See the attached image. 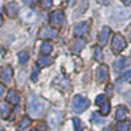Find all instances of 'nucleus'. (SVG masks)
I'll use <instances>...</instances> for the list:
<instances>
[{
	"instance_id": "obj_5",
	"label": "nucleus",
	"mask_w": 131,
	"mask_h": 131,
	"mask_svg": "<svg viewBox=\"0 0 131 131\" xmlns=\"http://www.w3.org/2000/svg\"><path fill=\"white\" fill-rule=\"evenodd\" d=\"M21 18L23 19L24 22H27V23H34L38 19V15L32 9L26 7V9H23L21 11Z\"/></svg>"
},
{
	"instance_id": "obj_24",
	"label": "nucleus",
	"mask_w": 131,
	"mask_h": 131,
	"mask_svg": "<svg viewBox=\"0 0 131 131\" xmlns=\"http://www.w3.org/2000/svg\"><path fill=\"white\" fill-rule=\"evenodd\" d=\"M28 53L26 51H21L18 53V60H19V63L21 64H26L27 63V61H28Z\"/></svg>"
},
{
	"instance_id": "obj_40",
	"label": "nucleus",
	"mask_w": 131,
	"mask_h": 131,
	"mask_svg": "<svg viewBox=\"0 0 131 131\" xmlns=\"http://www.w3.org/2000/svg\"><path fill=\"white\" fill-rule=\"evenodd\" d=\"M1 131H4V130H1Z\"/></svg>"
},
{
	"instance_id": "obj_13",
	"label": "nucleus",
	"mask_w": 131,
	"mask_h": 131,
	"mask_svg": "<svg viewBox=\"0 0 131 131\" xmlns=\"http://www.w3.org/2000/svg\"><path fill=\"white\" fill-rule=\"evenodd\" d=\"M127 108H125L124 106H119L117 108V112H115V119L119 120V122H123L127 115Z\"/></svg>"
},
{
	"instance_id": "obj_28",
	"label": "nucleus",
	"mask_w": 131,
	"mask_h": 131,
	"mask_svg": "<svg viewBox=\"0 0 131 131\" xmlns=\"http://www.w3.org/2000/svg\"><path fill=\"white\" fill-rule=\"evenodd\" d=\"M52 1L53 0H41V6L42 9H49L52 6Z\"/></svg>"
},
{
	"instance_id": "obj_39",
	"label": "nucleus",
	"mask_w": 131,
	"mask_h": 131,
	"mask_svg": "<svg viewBox=\"0 0 131 131\" xmlns=\"http://www.w3.org/2000/svg\"><path fill=\"white\" fill-rule=\"evenodd\" d=\"M30 131H37V130H34V129H33V130H30Z\"/></svg>"
},
{
	"instance_id": "obj_4",
	"label": "nucleus",
	"mask_w": 131,
	"mask_h": 131,
	"mask_svg": "<svg viewBox=\"0 0 131 131\" xmlns=\"http://www.w3.org/2000/svg\"><path fill=\"white\" fill-rule=\"evenodd\" d=\"M125 47H126L125 39H124L120 34H115L114 38H113V41H112V50L115 52V53H119V52H122Z\"/></svg>"
},
{
	"instance_id": "obj_12",
	"label": "nucleus",
	"mask_w": 131,
	"mask_h": 131,
	"mask_svg": "<svg viewBox=\"0 0 131 131\" xmlns=\"http://www.w3.org/2000/svg\"><path fill=\"white\" fill-rule=\"evenodd\" d=\"M5 11H6V15H7L9 17L14 18L15 16L17 15L18 6H17V4H15V3H9V4L5 6Z\"/></svg>"
},
{
	"instance_id": "obj_35",
	"label": "nucleus",
	"mask_w": 131,
	"mask_h": 131,
	"mask_svg": "<svg viewBox=\"0 0 131 131\" xmlns=\"http://www.w3.org/2000/svg\"><path fill=\"white\" fill-rule=\"evenodd\" d=\"M103 131H114V129H113L112 126H107V127H104Z\"/></svg>"
},
{
	"instance_id": "obj_25",
	"label": "nucleus",
	"mask_w": 131,
	"mask_h": 131,
	"mask_svg": "<svg viewBox=\"0 0 131 131\" xmlns=\"http://www.w3.org/2000/svg\"><path fill=\"white\" fill-rule=\"evenodd\" d=\"M100 112H101V114H102L103 117H104V115H108V113L111 112V104H109V103H104V104H102V107H101V111H100Z\"/></svg>"
},
{
	"instance_id": "obj_32",
	"label": "nucleus",
	"mask_w": 131,
	"mask_h": 131,
	"mask_svg": "<svg viewBox=\"0 0 131 131\" xmlns=\"http://www.w3.org/2000/svg\"><path fill=\"white\" fill-rule=\"evenodd\" d=\"M5 92V86L3 84H0V98L3 97V95H4Z\"/></svg>"
},
{
	"instance_id": "obj_36",
	"label": "nucleus",
	"mask_w": 131,
	"mask_h": 131,
	"mask_svg": "<svg viewBox=\"0 0 131 131\" xmlns=\"http://www.w3.org/2000/svg\"><path fill=\"white\" fill-rule=\"evenodd\" d=\"M97 1L100 3V4H107L109 0H97Z\"/></svg>"
},
{
	"instance_id": "obj_3",
	"label": "nucleus",
	"mask_w": 131,
	"mask_h": 131,
	"mask_svg": "<svg viewBox=\"0 0 131 131\" xmlns=\"http://www.w3.org/2000/svg\"><path fill=\"white\" fill-rule=\"evenodd\" d=\"M62 120V113L56 109H51L47 114V124L51 129H56Z\"/></svg>"
},
{
	"instance_id": "obj_31",
	"label": "nucleus",
	"mask_w": 131,
	"mask_h": 131,
	"mask_svg": "<svg viewBox=\"0 0 131 131\" xmlns=\"http://www.w3.org/2000/svg\"><path fill=\"white\" fill-rule=\"evenodd\" d=\"M124 97H125V100H126V101L131 102V90H129L127 92H125V94H124Z\"/></svg>"
},
{
	"instance_id": "obj_26",
	"label": "nucleus",
	"mask_w": 131,
	"mask_h": 131,
	"mask_svg": "<svg viewBox=\"0 0 131 131\" xmlns=\"http://www.w3.org/2000/svg\"><path fill=\"white\" fill-rule=\"evenodd\" d=\"M95 103H96L97 106H102V104H104V103H106V96H104V95H98L97 97H96Z\"/></svg>"
},
{
	"instance_id": "obj_9",
	"label": "nucleus",
	"mask_w": 131,
	"mask_h": 131,
	"mask_svg": "<svg viewBox=\"0 0 131 131\" xmlns=\"http://www.w3.org/2000/svg\"><path fill=\"white\" fill-rule=\"evenodd\" d=\"M89 33V24L86 22H80L75 26L74 28V35L75 37H84L85 34Z\"/></svg>"
},
{
	"instance_id": "obj_7",
	"label": "nucleus",
	"mask_w": 131,
	"mask_h": 131,
	"mask_svg": "<svg viewBox=\"0 0 131 131\" xmlns=\"http://www.w3.org/2000/svg\"><path fill=\"white\" fill-rule=\"evenodd\" d=\"M108 78H109V72H108V67L107 66H100L96 70V79L100 81V83H103V81H107Z\"/></svg>"
},
{
	"instance_id": "obj_10",
	"label": "nucleus",
	"mask_w": 131,
	"mask_h": 131,
	"mask_svg": "<svg viewBox=\"0 0 131 131\" xmlns=\"http://www.w3.org/2000/svg\"><path fill=\"white\" fill-rule=\"evenodd\" d=\"M109 35H111V29H109V27H103L101 33H100V35H98V42H100L101 46H104V45L107 44Z\"/></svg>"
},
{
	"instance_id": "obj_17",
	"label": "nucleus",
	"mask_w": 131,
	"mask_h": 131,
	"mask_svg": "<svg viewBox=\"0 0 131 131\" xmlns=\"http://www.w3.org/2000/svg\"><path fill=\"white\" fill-rule=\"evenodd\" d=\"M52 63V58L49 56H42L40 57L39 60H38V66L42 68V67H47V66H50Z\"/></svg>"
},
{
	"instance_id": "obj_6",
	"label": "nucleus",
	"mask_w": 131,
	"mask_h": 131,
	"mask_svg": "<svg viewBox=\"0 0 131 131\" xmlns=\"http://www.w3.org/2000/svg\"><path fill=\"white\" fill-rule=\"evenodd\" d=\"M57 37V30L52 27H44L40 29L39 32V38L42 40H50V39H55Z\"/></svg>"
},
{
	"instance_id": "obj_30",
	"label": "nucleus",
	"mask_w": 131,
	"mask_h": 131,
	"mask_svg": "<svg viewBox=\"0 0 131 131\" xmlns=\"http://www.w3.org/2000/svg\"><path fill=\"white\" fill-rule=\"evenodd\" d=\"M38 74H39V69H38V68H34V70H33V74H32V80H33V81H37Z\"/></svg>"
},
{
	"instance_id": "obj_18",
	"label": "nucleus",
	"mask_w": 131,
	"mask_h": 131,
	"mask_svg": "<svg viewBox=\"0 0 131 131\" xmlns=\"http://www.w3.org/2000/svg\"><path fill=\"white\" fill-rule=\"evenodd\" d=\"M127 63V60L125 57H120V58H118V61L114 63V69L115 72H119V70H122Z\"/></svg>"
},
{
	"instance_id": "obj_33",
	"label": "nucleus",
	"mask_w": 131,
	"mask_h": 131,
	"mask_svg": "<svg viewBox=\"0 0 131 131\" xmlns=\"http://www.w3.org/2000/svg\"><path fill=\"white\" fill-rule=\"evenodd\" d=\"M122 1H123V4L126 5V6H127V5H130V4H131V0H122Z\"/></svg>"
},
{
	"instance_id": "obj_14",
	"label": "nucleus",
	"mask_w": 131,
	"mask_h": 131,
	"mask_svg": "<svg viewBox=\"0 0 131 131\" xmlns=\"http://www.w3.org/2000/svg\"><path fill=\"white\" fill-rule=\"evenodd\" d=\"M6 101L11 104H17L19 102V95L15 90H10L7 96H6Z\"/></svg>"
},
{
	"instance_id": "obj_37",
	"label": "nucleus",
	"mask_w": 131,
	"mask_h": 131,
	"mask_svg": "<svg viewBox=\"0 0 131 131\" xmlns=\"http://www.w3.org/2000/svg\"><path fill=\"white\" fill-rule=\"evenodd\" d=\"M1 23H3V18H1V15H0V26H1Z\"/></svg>"
},
{
	"instance_id": "obj_8",
	"label": "nucleus",
	"mask_w": 131,
	"mask_h": 131,
	"mask_svg": "<svg viewBox=\"0 0 131 131\" xmlns=\"http://www.w3.org/2000/svg\"><path fill=\"white\" fill-rule=\"evenodd\" d=\"M63 18H64V14L62 10H56L53 11L51 15H50V22L55 26H58L63 22Z\"/></svg>"
},
{
	"instance_id": "obj_16",
	"label": "nucleus",
	"mask_w": 131,
	"mask_h": 131,
	"mask_svg": "<svg viewBox=\"0 0 131 131\" xmlns=\"http://www.w3.org/2000/svg\"><path fill=\"white\" fill-rule=\"evenodd\" d=\"M10 113H11V109H10L9 104L7 103H0V114H1V117L3 118H7L10 115Z\"/></svg>"
},
{
	"instance_id": "obj_22",
	"label": "nucleus",
	"mask_w": 131,
	"mask_h": 131,
	"mask_svg": "<svg viewBox=\"0 0 131 131\" xmlns=\"http://www.w3.org/2000/svg\"><path fill=\"white\" fill-rule=\"evenodd\" d=\"M91 122L94 123V124H97V125H100V124H103V123L106 122V120H104V118H101V117H100L97 113H94V114L91 115Z\"/></svg>"
},
{
	"instance_id": "obj_34",
	"label": "nucleus",
	"mask_w": 131,
	"mask_h": 131,
	"mask_svg": "<svg viewBox=\"0 0 131 131\" xmlns=\"http://www.w3.org/2000/svg\"><path fill=\"white\" fill-rule=\"evenodd\" d=\"M24 3H26V4L27 5H32L33 3H34V0H23Z\"/></svg>"
},
{
	"instance_id": "obj_11",
	"label": "nucleus",
	"mask_w": 131,
	"mask_h": 131,
	"mask_svg": "<svg viewBox=\"0 0 131 131\" xmlns=\"http://www.w3.org/2000/svg\"><path fill=\"white\" fill-rule=\"evenodd\" d=\"M85 45H86V41H85L83 38H77L74 40V42H73V45H72V50H73V52H75V53H79V52L84 49Z\"/></svg>"
},
{
	"instance_id": "obj_20",
	"label": "nucleus",
	"mask_w": 131,
	"mask_h": 131,
	"mask_svg": "<svg viewBox=\"0 0 131 131\" xmlns=\"http://www.w3.org/2000/svg\"><path fill=\"white\" fill-rule=\"evenodd\" d=\"M40 51H41L42 55H45V56H47L50 52L52 51V45L50 44V42H44L41 45V49H40Z\"/></svg>"
},
{
	"instance_id": "obj_29",
	"label": "nucleus",
	"mask_w": 131,
	"mask_h": 131,
	"mask_svg": "<svg viewBox=\"0 0 131 131\" xmlns=\"http://www.w3.org/2000/svg\"><path fill=\"white\" fill-rule=\"evenodd\" d=\"M73 123H74L75 126V131H81V122H80L78 118H74L73 119Z\"/></svg>"
},
{
	"instance_id": "obj_19",
	"label": "nucleus",
	"mask_w": 131,
	"mask_h": 131,
	"mask_svg": "<svg viewBox=\"0 0 131 131\" xmlns=\"http://www.w3.org/2000/svg\"><path fill=\"white\" fill-rule=\"evenodd\" d=\"M94 57L95 60L98 62H102L103 61V53H102V49L100 46H96L94 49Z\"/></svg>"
},
{
	"instance_id": "obj_27",
	"label": "nucleus",
	"mask_w": 131,
	"mask_h": 131,
	"mask_svg": "<svg viewBox=\"0 0 131 131\" xmlns=\"http://www.w3.org/2000/svg\"><path fill=\"white\" fill-rule=\"evenodd\" d=\"M120 80H122V81H130L131 80V69L127 70L126 73H124L123 77L120 78Z\"/></svg>"
},
{
	"instance_id": "obj_38",
	"label": "nucleus",
	"mask_w": 131,
	"mask_h": 131,
	"mask_svg": "<svg viewBox=\"0 0 131 131\" xmlns=\"http://www.w3.org/2000/svg\"><path fill=\"white\" fill-rule=\"evenodd\" d=\"M129 37H130V41H131V32H130V34H129Z\"/></svg>"
},
{
	"instance_id": "obj_2",
	"label": "nucleus",
	"mask_w": 131,
	"mask_h": 131,
	"mask_svg": "<svg viewBox=\"0 0 131 131\" xmlns=\"http://www.w3.org/2000/svg\"><path fill=\"white\" fill-rule=\"evenodd\" d=\"M89 106H90V101L88 98L80 96V95L74 96L73 101H72V109L77 114H80V113H83L84 111H86L89 108Z\"/></svg>"
},
{
	"instance_id": "obj_15",
	"label": "nucleus",
	"mask_w": 131,
	"mask_h": 131,
	"mask_svg": "<svg viewBox=\"0 0 131 131\" xmlns=\"http://www.w3.org/2000/svg\"><path fill=\"white\" fill-rule=\"evenodd\" d=\"M1 78L5 83H10L11 81V78H12V69L11 67H6L3 70V74H1Z\"/></svg>"
},
{
	"instance_id": "obj_23",
	"label": "nucleus",
	"mask_w": 131,
	"mask_h": 131,
	"mask_svg": "<svg viewBox=\"0 0 131 131\" xmlns=\"http://www.w3.org/2000/svg\"><path fill=\"white\" fill-rule=\"evenodd\" d=\"M30 125V119L27 117H24L22 120H21V123H19L18 125V131H22L23 129H26L27 126H29Z\"/></svg>"
},
{
	"instance_id": "obj_21",
	"label": "nucleus",
	"mask_w": 131,
	"mask_h": 131,
	"mask_svg": "<svg viewBox=\"0 0 131 131\" xmlns=\"http://www.w3.org/2000/svg\"><path fill=\"white\" fill-rule=\"evenodd\" d=\"M129 129H130L129 122H122L117 124V131H129Z\"/></svg>"
},
{
	"instance_id": "obj_1",
	"label": "nucleus",
	"mask_w": 131,
	"mask_h": 131,
	"mask_svg": "<svg viewBox=\"0 0 131 131\" xmlns=\"http://www.w3.org/2000/svg\"><path fill=\"white\" fill-rule=\"evenodd\" d=\"M45 109V103L41 100L34 95H30L27 101V113L29 114V117L32 118H39L42 115Z\"/></svg>"
}]
</instances>
